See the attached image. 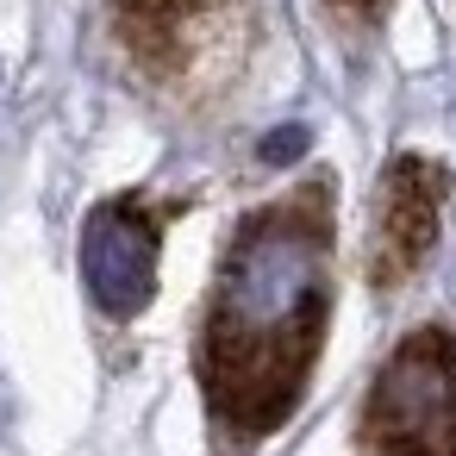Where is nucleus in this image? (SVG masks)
Wrapping results in <instances>:
<instances>
[{
  "instance_id": "obj_1",
  "label": "nucleus",
  "mask_w": 456,
  "mask_h": 456,
  "mask_svg": "<svg viewBox=\"0 0 456 456\" xmlns=\"http://www.w3.org/2000/svg\"><path fill=\"white\" fill-rule=\"evenodd\" d=\"M338 319V175L250 200L207 269L188 375L213 456H263L313 394Z\"/></svg>"
},
{
  "instance_id": "obj_2",
  "label": "nucleus",
  "mask_w": 456,
  "mask_h": 456,
  "mask_svg": "<svg viewBox=\"0 0 456 456\" xmlns=\"http://www.w3.org/2000/svg\"><path fill=\"white\" fill-rule=\"evenodd\" d=\"M94 26L138 101L182 126H213L256 69L263 0H94Z\"/></svg>"
},
{
  "instance_id": "obj_3",
  "label": "nucleus",
  "mask_w": 456,
  "mask_h": 456,
  "mask_svg": "<svg viewBox=\"0 0 456 456\" xmlns=\"http://www.w3.org/2000/svg\"><path fill=\"white\" fill-rule=\"evenodd\" d=\"M356 456H456V325L419 319L369 369L350 412Z\"/></svg>"
},
{
  "instance_id": "obj_4",
  "label": "nucleus",
  "mask_w": 456,
  "mask_h": 456,
  "mask_svg": "<svg viewBox=\"0 0 456 456\" xmlns=\"http://www.w3.org/2000/svg\"><path fill=\"white\" fill-rule=\"evenodd\" d=\"M450 163L437 151H394L381 157L375 182H369V207H362V244H356V275L375 300L406 294L444 238V213H450Z\"/></svg>"
},
{
  "instance_id": "obj_5",
  "label": "nucleus",
  "mask_w": 456,
  "mask_h": 456,
  "mask_svg": "<svg viewBox=\"0 0 456 456\" xmlns=\"http://www.w3.org/2000/svg\"><path fill=\"white\" fill-rule=\"evenodd\" d=\"M200 194H151V188H119L82 213V294L94 325L126 331L151 300H157V263L169 225L194 207Z\"/></svg>"
},
{
  "instance_id": "obj_6",
  "label": "nucleus",
  "mask_w": 456,
  "mask_h": 456,
  "mask_svg": "<svg viewBox=\"0 0 456 456\" xmlns=\"http://www.w3.org/2000/svg\"><path fill=\"white\" fill-rule=\"evenodd\" d=\"M313 7H319V20H325L331 38H344V45H375L400 0H313Z\"/></svg>"
}]
</instances>
